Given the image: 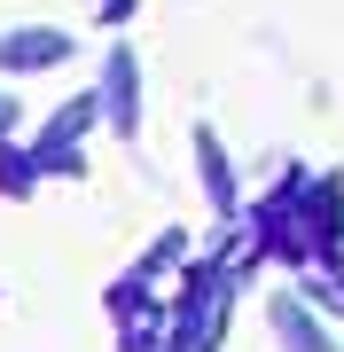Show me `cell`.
Segmentation results:
<instances>
[{"instance_id":"6da1fadb","label":"cell","mask_w":344,"mask_h":352,"mask_svg":"<svg viewBox=\"0 0 344 352\" xmlns=\"http://www.w3.org/2000/svg\"><path fill=\"white\" fill-rule=\"evenodd\" d=\"M94 110L110 118L117 141H141V55L117 39V47L102 55V87H94Z\"/></svg>"},{"instance_id":"3957f363","label":"cell","mask_w":344,"mask_h":352,"mask_svg":"<svg viewBox=\"0 0 344 352\" xmlns=\"http://www.w3.org/2000/svg\"><path fill=\"white\" fill-rule=\"evenodd\" d=\"M266 321H274V344H282V352H344L329 329H321V314H313L306 298H290V289L266 305Z\"/></svg>"},{"instance_id":"8992f818","label":"cell","mask_w":344,"mask_h":352,"mask_svg":"<svg viewBox=\"0 0 344 352\" xmlns=\"http://www.w3.org/2000/svg\"><path fill=\"white\" fill-rule=\"evenodd\" d=\"M180 251H188V235H180V227H165V235H157L149 251H141V266H133L126 282H141V289H149L157 274H172V266H180Z\"/></svg>"},{"instance_id":"52a82bcc","label":"cell","mask_w":344,"mask_h":352,"mask_svg":"<svg viewBox=\"0 0 344 352\" xmlns=\"http://www.w3.org/2000/svg\"><path fill=\"white\" fill-rule=\"evenodd\" d=\"M157 337H165V321H126V352H157Z\"/></svg>"},{"instance_id":"ba28073f","label":"cell","mask_w":344,"mask_h":352,"mask_svg":"<svg viewBox=\"0 0 344 352\" xmlns=\"http://www.w3.org/2000/svg\"><path fill=\"white\" fill-rule=\"evenodd\" d=\"M16 133V94H0V141Z\"/></svg>"},{"instance_id":"5b68a950","label":"cell","mask_w":344,"mask_h":352,"mask_svg":"<svg viewBox=\"0 0 344 352\" xmlns=\"http://www.w3.org/2000/svg\"><path fill=\"white\" fill-rule=\"evenodd\" d=\"M39 188V173H32V149H24V141H0V196H8V204H24Z\"/></svg>"},{"instance_id":"30bf717a","label":"cell","mask_w":344,"mask_h":352,"mask_svg":"<svg viewBox=\"0 0 344 352\" xmlns=\"http://www.w3.org/2000/svg\"><path fill=\"white\" fill-rule=\"evenodd\" d=\"M321 305H336V314H344V274H336L329 289H321Z\"/></svg>"},{"instance_id":"9c48e42d","label":"cell","mask_w":344,"mask_h":352,"mask_svg":"<svg viewBox=\"0 0 344 352\" xmlns=\"http://www.w3.org/2000/svg\"><path fill=\"white\" fill-rule=\"evenodd\" d=\"M102 16H110V24H126V16H133V0H102Z\"/></svg>"},{"instance_id":"8fae6325","label":"cell","mask_w":344,"mask_h":352,"mask_svg":"<svg viewBox=\"0 0 344 352\" xmlns=\"http://www.w3.org/2000/svg\"><path fill=\"white\" fill-rule=\"evenodd\" d=\"M165 352H188V344H172V337H165Z\"/></svg>"},{"instance_id":"277c9868","label":"cell","mask_w":344,"mask_h":352,"mask_svg":"<svg viewBox=\"0 0 344 352\" xmlns=\"http://www.w3.org/2000/svg\"><path fill=\"white\" fill-rule=\"evenodd\" d=\"M196 173H204V204L219 219H235V204H242V188H235V157H227V141H219L211 126H196Z\"/></svg>"},{"instance_id":"7a4b0ae2","label":"cell","mask_w":344,"mask_h":352,"mask_svg":"<svg viewBox=\"0 0 344 352\" xmlns=\"http://www.w3.org/2000/svg\"><path fill=\"white\" fill-rule=\"evenodd\" d=\"M71 47L78 39L55 24H16V32H0V71H55V63H71Z\"/></svg>"}]
</instances>
